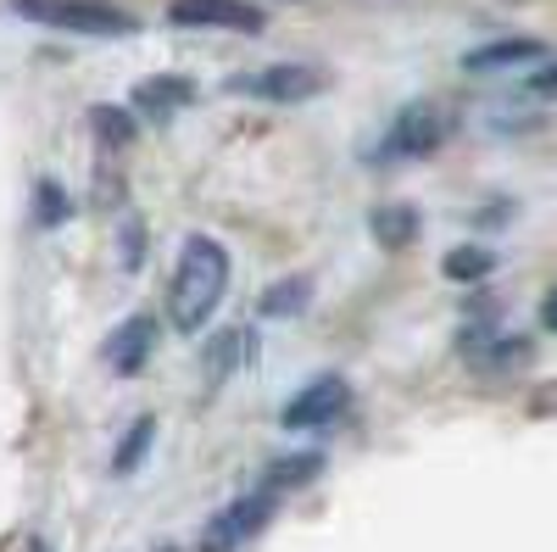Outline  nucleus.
<instances>
[{
	"instance_id": "f257e3e1",
	"label": "nucleus",
	"mask_w": 557,
	"mask_h": 552,
	"mask_svg": "<svg viewBox=\"0 0 557 552\" xmlns=\"http://www.w3.org/2000/svg\"><path fill=\"white\" fill-rule=\"evenodd\" d=\"M228 273H235V262H228L223 241L190 235V241L178 246L173 280H168V324L178 335H201L212 324V312L228 296Z\"/></svg>"
},
{
	"instance_id": "aec40b11",
	"label": "nucleus",
	"mask_w": 557,
	"mask_h": 552,
	"mask_svg": "<svg viewBox=\"0 0 557 552\" xmlns=\"http://www.w3.org/2000/svg\"><path fill=\"white\" fill-rule=\"evenodd\" d=\"M530 96H541V101H552V96H557V62H552V68H541V73L530 78Z\"/></svg>"
},
{
	"instance_id": "7ed1b4c3",
	"label": "nucleus",
	"mask_w": 557,
	"mask_h": 552,
	"mask_svg": "<svg viewBox=\"0 0 557 552\" xmlns=\"http://www.w3.org/2000/svg\"><path fill=\"white\" fill-rule=\"evenodd\" d=\"M446 128H451L446 107H435V101H407V107L385 123V134L374 140L368 162H412V157H430V151H441Z\"/></svg>"
},
{
	"instance_id": "ddd939ff",
	"label": "nucleus",
	"mask_w": 557,
	"mask_h": 552,
	"mask_svg": "<svg viewBox=\"0 0 557 552\" xmlns=\"http://www.w3.org/2000/svg\"><path fill=\"white\" fill-rule=\"evenodd\" d=\"M441 273H446L451 285H480L485 273H496V252L480 246V241H462V246H451L441 257Z\"/></svg>"
},
{
	"instance_id": "4468645a",
	"label": "nucleus",
	"mask_w": 557,
	"mask_h": 552,
	"mask_svg": "<svg viewBox=\"0 0 557 552\" xmlns=\"http://www.w3.org/2000/svg\"><path fill=\"white\" fill-rule=\"evenodd\" d=\"M151 446H157V419H151V413H139V419L117 436V446H112V475H134L151 457Z\"/></svg>"
},
{
	"instance_id": "6ab92c4d",
	"label": "nucleus",
	"mask_w": 557,
	"mask_h": 552,
	"mask_svg": "<svg viewBox=\"0 0 557 552\" xmlns=\"http://www.w3.org/2000/svg\"><path fill=\"white\" fill-rule=\"evenodd\" d=\"M139 241H146V229H139L134 212H123L117 223V246H123V268H139Z\"/></svg>"
},
{
	"instance_id": "9b49d317",
	"label": "nucleus",
	"mask_w": 557,
	"mask_h": 552,
	"mask_svg": "<svg viewBox=\"0 0 557 552\" xmlns=\"http://www.w3.org/2000/svg\"><path fill=\"white\" fill-rule=\"evenodd\" d=\"M368 235H374V246H385V252H407L418 235H424V212H418L412 201H380L374 212H368Z\"/></svg>"
},
{
	"instance_id": "f8f14e48",
	"label": "nucleus",
	"mask_w": 557,
	"mask_h": 552,
	"mask_svg": "<svg viewBox=\"0 0 557 552\" xmlns=\"http://www.w3.org/2000/svg\"><path fill=\"white\" fill-rule=\"evenodd\" d=\"M312 302V273H285V280H273L262 296H257V318L268 324H285V318H301Z\"/></svg>"
},
{
	"instance_id": "423d86ee",
	"label": "nucleus",
	"mask_w": 557,
	"mask_h": 552,
	"mask_svg": "<svg viewBox=\"0 0 557 552\" xmlns=\"http://www.w3.org/2000/svg\"><path fill=\"white\" fill-rule=\"evenodd\" d=\"M346 407H351V385H346L341 375H318V380H307L285 407H278V425H285L290 436L330 430L335 419H346Z\"/></svg>"
},
{
	"instance_id": "2eb2a0df",
	"label": "nucleus",
	"mask_w": 557,
	"mask_h": 552,
	"mask_svg": "<svg viewBox=\"0 0 557 552\" xmlns=\"http://www.w3.org/2000/svg\"><path fill=\"white\" fill-rule=\"evenodd\" d=\"M89 123H96L101 146H112V151L134 146V134H139V112L134 107H89Z\"/></svg>"
},
{
	"instance_id": "dca6fc26",
	"label": "nucleus",
	"mask_w": 557,
	"mask_h": 552,
	"mask_svg": "<svg viewBox=\"0 0 557 552\" xmlns=\"http://www.w3.org/2000/svg\"><path fill=\"white\" fill-rule=\"evenodd\" d=\"M73 218V201L57 179H34V229H62Z\"/></svg>"
},
{
	"instance_id": "f03ea898",
	"label": "nucleus",
	"mask_w": 557,
	"mask_h": 552,
	"mask_svg": "<svg viewBox=\"0 0 557 552\" xmlns=\"http://www.w3.org/2000/svg\"><path fill=\"white\" fill-rule=\"evenodd\" d=\"M12 12L23 23L78 34V39H128L139 28L123 7H112V0H12Z\"/></svg>"
},
{
	"instance_id": "9d476101",
	"label": "nucleus",
	"mask_w": 557,
	"mask_h": 552,
	"mask_svg": "<svg viewBox=\"0 0 557 552\" xmlns=\"http://www.w3.org/2000/svg\"><path fill=\"white\" fill-rule=\"evenodd\" d=\"M552 51L530 34H507V39H491V45H474L469 57H462V73H513V68H530V62H546Z\"/></svg>"
},
{
	"instance_id": "412c9836",
	"label": "nucleus",
	"mask_w": 557,
	"mask_h": 552,
	"mask_svg": "<svg viewBox=\"0 0 557 552\" xmlns=\"http://www.w3.org/2000/svg\"><path fill=\"white\" fill-rule=\"evenodd\" d=\"M541 330H546V335H557V285L541 296Z\"/></svg>"
},
{
	"instance_id": "39448f33",
	"label": "nucleus",
	"mask_w": 557,
	"mask_h": 552,
	"mask_svg": "<svg viewBox=\"0 0 557 552\" xmlns=\"http://www.w3.org/2000/svg\"><path fill=\"white\" fill-rule=\"evenodd\" d=\"M278 496H285V491H273V486L262 480L257 491L223 502V508L207 519V530H201V552H240L246 541H257V536L268 530L273 508H278Z\"/></svg>"
},
{
	"instance_id": "6e6552de",
	"label": "nucleus",
	"mask_w": 557,
	"mask_h": 552,
	"mask_svg": "<svg viewBox=\"0 0 557 552\" xmlns=\"http://www.w3.org/2000/svg\"><path fill=\"white\" fill-rule=\"evenodd\" d=\"M173 28H218V34H262L268 12L251 0H173L168 7Z\"/></svg>"
},
{
	"instance_id": "20e7f679",
	"label": "nucleus",
	"mask_w": 557,
	"mask_h": 552,
	"mask_svg": "<svg viewBox=\"0 0 557 552\" xmlns=\"http://www.w3.org/2000/svg\"><path fill=\"white\" fill-rule=\"evenodd\" d=\"M323 84H330V73H323L318 62H268V68L235 73L223 89L228 96H246V101H268V107H301Z\"/></svg>"
},
{
	"instance_id": "a211bd4d",
	"label": "nucleus",
	"mask_w": 557,
	"mask_h": 552,
	"mask_svg": "<svg viewBox=\"0 0 557 552\" xmlns=\"http://www.w3.org/2000/svg\"><path fill=\"white\" fill-rule=\"evenodd\" d=\"M318 469H323V452H296V457H278V464L268 469V486L290 496L296 486H307V480H318Z\"/></svg>"
},
{
	"instance_id": "f3484780",
	"label": "nucleus",
	"mask_w": 557,
	"mask_h": 552,
	"mask_svg": "<svg viewBox=\"0 0 557 552\" xmlns=\"http://www.w3.org/2000/svg\"><path fill=\"white\" fill-rule=\"evenodd\" d=\"M246 352H251V335H246V330H223V335L207 346V380L218 385L223 375H235Z\"/></svg>"
},
{
	"instance_id": "0eeeda50",
	"label": "nucleus",
	"mask_w": 557,
	"mask_h": 552,
	"mask_svg": "<svg viewBox=\"0 0 557 552\" xmlns=\"http://www.w3.org/2000/svg\"><path fill=\"white\" fill-rule=\"evenodd\" d=\"M157 341H162V312L134 307L123 324L107 335L101 357H107V368H112L117 380H134V375H146V363L157 357Z\"/></svg>"
},
{
	"instance_id": "1a4fd4ad",
	"label": "nucleus",
	"mask_w": 557,
	"mask_h": 552,
	"mask_svg": "<svg viewBox=\"0 0 557 552\" xmlns=\"http://www.w3.org/2000/svg\"><path fill=\"white\" fill-rule=\"evenodd\" d=\"M201 84L190 73H151L128 89V107L139 112V123H173L184 107H196Z\"/></svg>"
},
{
	"instance_id": "4be33fe9",
	"label": "nucleus",
	"mask_w": 557,
	"mask_h": 552,
	"mask_svg": "<svg viewBox=\"0 0 557 552\" xmlns=\"http://www.w3.org/2000/svg\"><path fill=\"white\" fill-rule=\"evenodd\" d=\"M23 552H51V541H39V536H34V541H28Z\"/></svg>"
}]
</instances>
